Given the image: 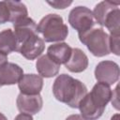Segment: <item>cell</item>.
I'll return each instance as SVG.
<instances>
[{
	"instance_id": "obj_1",
	"label": "cell",
	"mask_w": 120,
	"mask_h": 120,
	"mask_svg": "<svg viewBox=\"0 0 120 120\" xmlns=\"http://www.w3.org/2000/svg\"><path fill=\"white\" fill-rule=\"evenodd\" d=\"M112 91L110 85L103 82H97L90 93L79 103L78 108L81 112V116L85 120H97L104 112L106 105L112 99Z\"/></svg>"
},
{
	"instance_id": "obj_2",
	"label": "cell",
	"mask_w": 120,
	"mask_h": 120,
	"mask_svg": "<svg viewBox=\"0 0 120 120\" xmlns=\"http://www.w3.org/2000/svg\"><path fill=\"white\" fill-rule=\"evenodd\" d=\"M52 94L58 101L76 109L87 94V87L81 81L63 73L58 75L54 80Z\"/></svg>"
},
{
	"instance_id": "obj_3",
	"label": "cell",
	"mask_w": 120,
	"mask_h": 120,
	"mask_svg": "<svg viewBox=\"0 0 120 120\" xmlns=\"http://www.w3.org/2000/svg\"><path fill=\"white\" fill-rule=\"evenodd\" d=\"M38 33L42 34L46 42H60L67 38L68 28L60 15L48 14L38 22Z\"/></svg>"
},
{
	"instance_id": "obj_4",
	"label": "cell",
	"mask_w": 120,
	"mask_h": 120,
	"mask_svg": "<svg viewBox=\"0 0 120 120\" xmlns=\"http://www.w3.org/2000/svg\"><path fill=\"white\" fill-rule=\"evenodd\" d=\"M80 41L84 44L88 51L97 57H102L111 53L110 37L102 27L92 28L84 33L78 34Z\"/></svg>"
},
{
	"instance_id": "obj_5",
	"label": "cell",
	"mask_w": 120,
	"mask_h": 120,
	"mask_svg": "<svg viewBox=\"0 0 120 120\" xmlns=\"http://www.w3.org/2000/svg\"><path fill=\"white\" fill-rule=\"evenodd\" d=\"M68 22L72 28L77 30L78 34H82L92 29L96 24L92 10L83 6L75 7L70 10Z\"/></svg>"
},
{
	"instance_id": "obj_6",
	"label": "cell",
	"mask_w": 120,
	"mask_h": 120,
	"mask_svg": "<svg viewBox=\"0 0 120 120\" xmlns=\"http://www.w3.org/2000/svg\"><path fill=\"white\" fill-rule=\"evenodd\" d=\"M119 66L113 61L105 60L99 62L95 68V77L98 82L108 85L115 83L119 80Z\"/></svg>"
},
{
	"instance_id": "obj_7",
	"label": "cell",
	"mask_w": 120,
	"mask_h": 120,
	"mask_svg": "<svg viewBox=\"0 0 120 120\" xmlns=\"http://www.w3.org/2000/svg\"><path fill=\"white\" fill-rule=\"evenodd\" d=\"M45 49V41L37 34L25 39L19 48V52L28 60L38 58Z\"/></svg>"
},
{
	"instance_id": "obj_8",
	"label": "cell",
	"mask_w": 120,
	"mask_h": 120,
	"mask_svg": "<svg viewBox=\"0 0 120 120\" xmlns=\"http://www.w3.org/2000/svg\"><path fill=\"white\" fill-rule=\"evenodd\" d=\"M17 108L21 112L27 114H36L41 109L43 100L41 96L38 95H24L20 93L16 100Z\"/></svg>"
},
{
	"instance_id": "obj_9",
	"label": "cell",
	"mask_w": 120,
	"mask_h": 120,
	"mask_svg": "<svg viewBox=\"0 0 120 120\" xmlns=\"http://www.w3.org/2000/svg\"><path fill=\"white\" fill-rule=\"evenodd\" d=\"M19 90L24 95H38L43 87V79L38 74H23L18 82Z\"/></svg>"
},
{
	"instance_id": "obj_10",
	"label": "cell",
	"mask_w": 120,
	"mask_h": 120,
	"mask_svg": "<svg viewBox=\"0 0 120 120\" xmlns=\"http://www.w3.org/2000/svg\"><path fill=\"white\" fill-rule=\"evenodd\" d=\"M22 76L23 70L19 65L7 62L0 68V85H12L18 83Z\"/></svg>"
},
{
	"instance_id": "obj_11",
	"label": "cell",
	"mask_w": 120,
	"mask_h": 120,
	"mask_svg": "<svg viewBox=\"0 0 120 120\" xmlns=\"http://www.w3.org/2000/svg\"><path fill=\"white\" fill-rule=\"evenodd\" d=\"M13 27H14L13 32L16 36L19 45H21L29 37L38 34V25L36 22L29 17L14 23Z\"/></svg>"
},
{
	"instance_id": "obj_12",
	"label": "cell",
	"mask_w": 120,
	"mask_h": 120,
	"mask_svg": "<svg viewBox=\"0 0 120 120\" xmlns=\"http://www.w3.org/2000/svg\"><path fill=\"white\" fill-rule=\"evenodd\" d=\"M72 52V48L66 42L52 44L47 49V55L58 65L66 64Z\"/></svg>"
},
{
	"instance_id": "obj_13",
	"label": "cell",
	"mask_w": 120,
	"mask_h": 120,
	"mask_svg": "<svg viewBox=\"0 0 120 120\" xmlns=\"http://www.w3.org/2000/svg\"><path fill=\"white\" fill-rule=\"evenodd\" d=\"M88 57L87 55L79 48H72L71 55L68 61L65 64V67L74 73H80L86 69L88 67Z\"/></svg>"
},
{
	"instance_id": "obj_14",
	"label": "cell",
	"mask_w": 120,
	"mask_h": 120,
	"mask_svg": "<svg viewBox=\"0 0 120 120\" xmlns=\"http://www.w3.org/2000/svg\"><path fill=\"white\" fill-rule=\"evenodd\" d=\"M36 68L39 76L44 78H52L58 74L60 65L52 61L47 54H44L38 58L36 63Z\"/></svg>"
},
{
	"instance_id": "obj_15",
	"label": "cell",
	"mask_w": 120,
	"mask_h": 120,
	"mask_svg": "<svg viewBox=\"0 0 120 120\" xmlns=\"http://www.w3.org/2000/svg\"><path fill=\"white\" fill-rule=\"evenodd\" d=\"M19 42L16 36L10 28L0 32V52L8 54L13 52H19Z\"/></svg>"
},
{
	"instance_id": "obj_16",
	"label": "cell",
	"mask_w": 120,
	"mask_h": 120,
	"mask_svg": "<svg viewBox=\"0 0 120 120\" xmlns=\"http://www.w3.org/2000/svg\"><path fill=\"white\" fill-rule=\"evenodd\" d=\"M118 7H119L118 3H114L111 1L99 2L98 5H96L94 10L92 11L96 23H98L99 25L104 26V22L108 14L114 8H117Z\"/></svg>"
},
{
	"instance_id": "obj_17",
	"label": "cell",
	"mask_w": 120,
	"mask_h": 120,
	"mask_svg": "<svg viewBox=\"0 0 120 120\" xmlns=\"http://www.w3.org/2000/svg\"><path fill=\"white\" fill-rule=\"evenodd\" d=\"M9 10V22L13 24L27 18L28 11L26 6L20 1H7Z\"/></svg>"
},
{
	"instance_id": "obj_18",
	"label": "cell",
	"mask_w": 120,
	"mask_h": 120,
	"mask_svg": "<svg viewBox=\"0 0 120 120\" xmlns=\"http://www.w3.org/2000/svg\"><path fill=\"white\" fill-rule=\"evenodd\" d=\"M104 26L110 31L111 35H119L120 32V10L119 8L112 10L105 19Z\"/></svg>"
},
{
	"instance_id": "obj_19",
	"label": "cell",
	"mask_w": 120,
	"mask_h": 120,
	"mask_svg": "<svg viewBox=\"0 0 120 120\" xmlns=\"http://www.w3.org/2000/svg\"><path fill=\"white\" fill-rule=\"evenodd\" d=\"M9 22V10L7 1L0 2V24Z\"/></svg>"
},
{
	"instance_id": "obj_20",
	"label": "cell",
	"mask_w": 120,
	"mask_h": 120,
	"mask_svg": "<svg viewBox=\"0 0 120 120\" xmlns=\"http://www.w3.org/2000/svg\"><path fill=\"white\" fill-rule=\"evenodd\" d=\"M110 51L115 55L120 54L119 50V35H110Z\"/></svg>"
},
{
	"instance_id": "obj_21",
	"label": "cell",
	"mask_w": 120,
	"mask_h": 120,
	"mask_svg": "<svg viewBox=\"0 0 120 120\" xmlns=\"http://www.w3.org/2000/svg\"><path fill=\"white\" fill-rule=\"evenodd\" d=\"M50 6L57 9H64L69 5L72 4V1H48L47 2Z\"/></svg>"
},
{
	"instance_id": "obj_22",
	"label": "cell",
	"mask_w": 120,
	"mask_h": 120,
	"mask_svg": "<svg viewBox=\"0 0 120 120\" xmlns=\"http://www.w3.org/2000/svg\"><path fill=\"white\" fill-rule=\"evenodd\" d=\"M14 120H34L32 115L31 114H27V113H23V112H21L19 113L15 118Z\"/></svg>"
},
{
	"instance_id": "obj_23",
	"label": "cell",
	"mask_w": 120,
	"mask_h": 120,
	"mask_svg": "<svg viewBox=\"0 0 120 120\" xmlns=\"http://www.w3.org/2000/svg\"><path fill=\"white\" fill-rule=\"evenodd\" d=\"M66 120H85L80 114H71L66 118Z\"/></svg>"
},
{
	"instance_id": "obj_24",
	"label": "cell",
	"mask_w": 120,
	"mask_h": 120,
	"mask_svg": "<svg viewBox=\"0 0 120 120\" xmlns=\"http://www.w3.org/2000/svg\"><path fill=\"white\" fill-rule=\"evenodd\" d=\"M7 62H8V57H7V55L4 54V53H2V52H0V68H1L4 64H6Z\"/></svg>"
},
{
	"instance_id": "obj_25",
	"label": "cell",
	"mask_w": 120,
	"mask_h": 120,
	"mask_svg": "<svg viewBox=\"0 0 120 120\" xmlns=\"http://www.w3.org/2000/svg\"><path fill=\"white\" fill-rule=\"evenodd\" d=\"M111 120H120V115H119V113H115L114 115H112V118H111Z\"/></svg>"
},
{
	"instance_id": "obj_26",
	"label": "cell",
	"mask_w": 120,
	"mask_h": 120,
	"mask_svg": "<svg viewBox=\"0 0 120 120\" xmlns=\"http://www.w3.org/2000/svg\"><path fill=\"white\" fill-rule=\"evenodd\" d=\"M0 120H8L7 117H6L2 112H0Z\"/></svg>"
},
{
	"instance_id": "obj_27",
	"label": "cell",
	"mask_w": 120,
	"mask_h": 120,
	"mask_svg": "<svg viewBox=\"0 0 120 120\" xmlns=\"http://www.w3.org/2000/svg\"><path fill=\"white\" fill-rule=\"evenodd\" d=\"M0 87H1V85H0Z\"/></svg>"
}]
</instances>
